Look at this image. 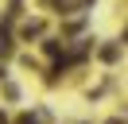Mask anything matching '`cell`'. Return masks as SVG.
Listing matches in <instances>:
<instances>
[{"instance_id":"cell-1","label":"cell","mask_w":128,"mask_h":124,"mask_svg":"<svg viewBox=\"0 0 128 124\" xmlns=\"http://www.w3.org/2000/svg\"><path fill=\"white\" fill-rule=\"evenodd\" d=\"M39 31H43V23H39V20H31V23H27V27H24V35L31 39V35H39Z\"/></svg>"},{"instance_id":"cell-2","label":"cell","mask_w":128,"mask_h":124,"mask_svg":"<svg viewBox=\"0 0 128 124\" xmlns=\"http://www.w3.org/2000/svg\"><path fill=\"white\" fill-rule=\"evenodd\" d=\"M116 54H120L116 46H101V58H105V62H116Z\"/></svg>"},{"instance_id":"cell-3","label":"cell","mask_w":128,"mask_h":124,"mask_svg":"<svg viewBox=\"0 0 128 124\" xmlns=\"http://www.w3.org/2000/svg\"><path fill=\"white\" fill-rule=\"evenodd\" d=\"M8 50H12V43H8V31H0V58H4Z\"/></svg>"}]
</instances>
